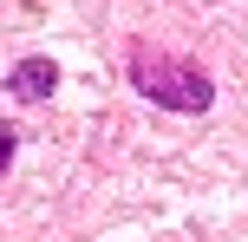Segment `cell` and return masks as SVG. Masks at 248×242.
<instances>
[{
    "mask_svg": "<svg viewBox=\"0 0 248 242\" xmlns=\"http://www.w3.org/2000/svg\"><path fill=\"white\" fill-rule=\"evenodd\" d=\"M131 79H137V92H144V98L170 105V112H202V105L216 98L209 72L170 59V52H150V46H131Z\"/></svg>",
    "mask_w": 248,
    "mask_h": 242,
    "instance_id": "obj_1",
    "label": "cell"
},
{
    "mask_svg": "<svg viewBox=\"0 0 248 242\" xmlns=\"http://www.w3.org/2000/svg\"><path fill=\"white\" fill-rule=\"evenodd\" d=\"M59 85V72H52V59H20L7 72V92L13 98H46V92Z\"/></svg>",
    "mask_w": 248,
    "mask_h": 242,
    "instance_id": "obj_2",
    "label": "cell"
},
{
    "mask_svg": "<svg viewBox=\"0 0 248 242\" xmlns=\"http://www.w3.org/2000/svg\"><path fill=\"white\" fill-rule=\"evenodd\" d=\"M7 164H13V131L0 125V170H7Z\"/></svg>",
    "mask_w": 248,
    "mask_h": 242,
    "instance_id": "obj_3",
    "label": "cell"
}]
</instances>
